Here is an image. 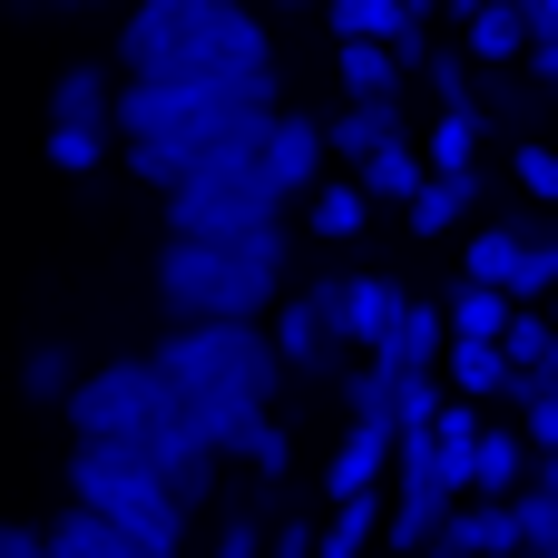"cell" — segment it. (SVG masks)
Returning <instances> with one entry per match:
<instances>
[{
    "label": "cell",
    "mask_w": 558,
    "mask_h": 558,
    "mask_svg": "<svg viewBox=\"0 0 558 558\" xmlns=\"http://www.w3.org/2000/svg\"><path fill=\"white\" fill-rule=\"evenodd\" d=\"M265 20L245 0H137L118 20V78H265Z\"/></svg>",
    "instance_id": "6da1fadb"
},
{
    "label": "cell",
    "mask_w": 558,
    "mask_h": 558,
    "mask_svg": "<svg viewBox=\"0 0 558 558\" xmlns=\"http://www.w3.org/2000/svg\"><path fill=\"white\" fill-rule=\"evenodd\" d=\"M157 363H167L186 422H196L216 451H226V432L255 422V412L275 402V383H284V353H275L265 324H167Z\"/></svg>",
    "instance_id": "7a4b0ae2"
},
{
    "label": "cell",
    "mask_w": 558,
    "mask_h": 558,
    "mask_svg": "<svg viewBox=\"0 0 558 558\" xmlns=\"http://www.w3.org/2000/svg\"><path fill=\"white\" fill-rule=\"evenodd\" d=\"M157 304H167V324H255V314H275L284 304V226L245 235V245L167 235L157 245Z\"/></svg>",
    "instance_id": "3957f363"
},
{
    "label": "cell",
    "mask_w": 558,
    "mask_h": 558,
    "mask_svg": "<svg viewBox=\"0 0 558 558\" xmlns=\"http://www.w3.org/2000/svg\"><path fill=\"white\" fill-rule=\"evenodd\" d=\"M59 412H69V432H78V441H118V451H157V441L186 422V402H177V383H167V363H157V353L88 363V373H78V392H69Z\"/></svg>",
    "instance_id": "277c9868"
},
{
    "label": "cell",
    "mask_w": 558,
    "mask_h": 558,
    "mask_svg": "<svg viewBox=\"0 0 558 558\" xmlns=\"http://www.w3.org/2000/svg\"><path fill=\"white\" fill-rule=\"evenodd\" d=\"M69 500H78V510H98V520H118V530H137L157 558H177V539H186V500L157 481V461H147V451L78 441V451H69Z\"/></svg>",
    "instance_id": "5b68a950"
},
{
    "label": "cell",
    "mask_w": 558,
    "mask_h": 558,
    "mask_svg": "<svg viewBox=\"0 0 558 558\" xmlns=\"http://www.w3.org/2000/svg\"><path fill=\"white\" fill-rule=\"evenodd\" d=\"M275 226H284V196L255 177V157H235V167H196L186 186H167V235L245 245V235H275Z\"/></svg>",
    "instance_id": "8992f818"
},
{
    "label": "cell",
    "mask_w": 558,
    "mask_h": 558,
    "mask_svg": "<svg viewBox=\"0 0 558 558\" xmlns=\"http://www.w3.org/2000/svg\"><path fill=\"white\" fill-rule=\"evenodd\" d=\"M118 88H128V78H108V59H69V69H59V88H49V157H59L69 177L108 167V137H118Z\"/></svg>",
    "instance_id": "52a82bcc"
},
{
    "label": "cell",
    "mask_w": 558,
    "mask_h": 558,
    "mask_svg": "<svg viewBox=\"0 0 558 558\" xmlns=\"http://www.w3.org/2000/svg\"><path fill=\"white\" fill-rule=\"evenodd\" d=\"M324 157H333V137H324V118H304V108H275L265 118V147H255V177L294 206V196H314L324 186Z\"/></svg>",
    "instance_id": "ba28073f"
},
{
    "label": "cell",
    "mask_w": 558,
    "mask_h": 558,
    "mask_svg": "<svg viewBox=\"0 0 558 558\" xmlns=\"http://www.w3.org/2000/svg\"><path fill=\"white\" fill-rule=\"evenodd\" d=\"M314 294H324V314H333L343 353H383V343H392V324L412 314V294H402L392 275H333V284H314Z\"/></svg>",
    "instance_id": "9c48e42d"
},
{
    "label": "cell",
    "mask_w": 558,
    "mask_h": 558,
    "mask_svg": "<svg viewBox=\"0 0 558 558\" xmlns=\"http://www.w3.org/2000/svg\"><path fill=\"white\" fill-rule=\"evenodd\" d=\"M392 451H402V422H392V412H353V422H343V441H333V461H324V490H333V500L383 490Z\"/></svg>",
    "instance_id": "30bf717a"
},
{
    "label": "cell",
    "mask_w": 558,
    "mask_h": 558,
    "mask_svg": "<svg viewBox=\"0 0 558 558\" xmlns=\"http://www.w3.org/2000/svg\"><path fill=\"white\" fill-rule=\"evenodd\" d=\"M265 333H275L284 373H333V363H343V333H333V314H324V294H314V284H304V294H284Z\"/></svg>",
    "instance_id": "8fae6325"
},
{
    "label": "cell",
    "mask_w": 558,
    "mask_h": 558,
    "mask_svg": "<svg viewBox=\"0 0 558 558\" xmlns=\"http://www.w3.org/2000/svg\"><path fill=\"white\" fill-rule=\"evenodd\" d=\"M147 461H157V481H167V490L186 500V520H196V510L216 500V461H226V451H216V441H206L196 422H177V432H167V441H157Z\"/></svg>",
    "instance_id": "7c38bea8"
},
{
    "label": "cell",
    "mask_w": 558,
    "mask_h": 558,
    "mask_svg": "<svg viewBox=\"0 0 558 558\" xmlns=\"http://www.w3.org/2000/svg\"><path fill=\"white\" fill-rule=\"evenodd\" d=\"M324 20H333V39H392L402 69H422V20H412V0H324Z\"/></svg>",
    "instance_id": "4fadbf2b"
},
{
    "label": "cell",
    "mask_w": 558,
    "mask_h": 558,
    "mask_svg": "<svg viewBox=\"0 0 558 558\" xmlns=\"http://www.w3.org/2000/svg\"><path fill=\"white\" fill-rule=\"evenodd\" d=\"M461 49H471L481 69H520V59L539 49V20H530V0H490V10L461 29Z\"/></svg>",
    "instance_id": "5bb4252c"
},
{
    "label": "cell",
    "mask_w": 558,
    "mask_h": 558,
    "mask_svg": "<svg viewBox=\"0 0 558 558\" xmlns=\"http://www.w3.org/2000/svg\"><path fill=\"white\" fill-rule=\"evenodd\" d=\"M441 549L451 558H520V510L510 500H461L451 530H441Z\"/></svg>",
    "instance_id": "9a60e30c"
},
{
    "label": "cell",
    "mask_w": 558,
    "mask_h": 558,
    "mask_svg": "<svg viewBox=\"0 0 558 558\" xmlns=\"http://www.w3.org/2000/svg\"><path fill=\"white\" fill-rule=\"evenodd\" d=\"M49 558H157V549H147L137 530H118V520H98V510L69 500V510L49 520Z\"/></svg>",
    "instance_id": "2e32d148"
},
{
    "label": "cell",
    "mask_w": 558,
    "mask_h": 558,
    "mask_svg": "<svg viewBox=\"0 0 558 558\" xmlns=\"http://www.w3.org/2000/svg\"><path fill=\"white\" fill-rule=\"evenodd\" d=\"M324 137H333L353 167H373V157L402 137V108H392V98H343V118H324Z\"/></svg>",
    "instance_id": "e0dca14e"
},
{
    "label": "cell",
    "mask_w": 558,
    "mask_h": 558,
    "mask_svg": "<svg viewBox=\"0 0 558 558\" xmlns=\"http://www.w3.org/2000/svg\"><path fill=\"white\" fill-rule=\"evenodd\" d=\"M441 314H451V333H461V343H500V333L520 324V294H510V284H471V275H461Z\"/></svg>",
    "instance_id": "ac0fdd59"
},
{
    "label": "cell",
    "mask_w": 558,
    "mask_h": 558,
    "mask_svg": "<svg viewBox=\"0 0 558 558\" xmlns=\"http://www.w3.org/2000/svg\"><path fill=\"white\" fill-rule=\"evenodd\" d=\"M441 353H451V314H441V304H412V314L392 324V343H383L373 363H383V373H432Z\"/></svg>",
    "instance_id": "d6986e66"
},
{
    "label": "cell",
    "mask_w": 558,
    "mask_h": 558,
    "mask_svg": "<svg viewBox=\"0 0 558 558\" xmlns=\"http://www.w3.org/2000/svg\"><path fill=\"white\" fill-rule=\"evenodd\" d=\"M441 383H451L461 402H490V392H520L510 353H500V343H461V333H451V353H441Z\"/></svg>",
    "instance_id": "ffe728a7"
},
{
    "label": "cell",
    "mask_w": 558,
    "mask_h": 558,
    "mask_svg": "<svg viewBox=\"0 0 558 558\" xmlns=\"http://www.w3.org/2000/svg\"><path fill=\"white\" fill-rule=\"evenodd\" d=\"M333 69H343V98H392L402 88V49L392 39H333Z\"/></svg>",
    "instance_id": "44dd1931"
},
{
    "label": "cell",
    "mask_w": 558,
    "mask_h": 558,
    "mask_svg": "<svg viewBox=\"0 0 558 558\" xmlns=\"http://www.w3.org/2000/svg\"><path fill=\"white\" fill-rule=\"evenodd\" d=\"M520 481H530V432H481L471 500H520Z\"/></svg>",
    "instance_id": "7402d4cb"
},
{
    "label": "cell",
    "mask_w": 558,
    "mask_h": 558,
    "mask_svg": "<svg viewBox=\"0 0 558 558\" xmlns=\"http://www.w3.org/2000/svg\"><path fill=\"white\" fill-rule=\"evenodd\" d=\"M363 216H373V186H363V177H324V186H314V235H324V245H353Z\"/></svg>",
    "instance_id": "603a6c76"
},
{
    "label": "cell",
    "mask_w": 558,
    "mask_h": 558,
    "mask_svg": "<svg viewBox=\"0 0 558 558\" xmlns=\"http://www.w3.org/2000/svg\"><path fill=\"white\" fill-rule=\"evenodd\" d=\"M520 255H530V226H471L461 275H471V284H510V275H520Z\"/></svg>",
    "instance_id": "cb8c5ba5"
},
{
    "label": "cell",
    "mask_w": 558,
    "mask_h": 558,
    "mask_svg": "<svg viewBox=\"0 0 558 558\" xmlns=\"http://www.w3.org/2000/svg\"><path fill=\"white\" fill-rule=\"evenodd\" d=\"M481 128H490L481 108H441V118H432V147H422V157H432V177H471V157H481Z\"/></svg>",
    "instance_id": "d4e9b609"
},
{
    "label": "cell",
    "mask_w": 558,
    "mask_h": 558,
    "mask_svg": "<svg viewBox=\"0 0 558 558\" xmlns=\"http://www.w3.org/2000/svg\"><path fill=\"white\" fill-rule=\"evenodd\" d=\"M422 177H432V157H422L412 137H392V147L363 167V186H373V196H392V206H412V196H422Z\"/></svg>",
    "instance_id": "484cf974"
},
{
    "label": "cell",
    "mask_w": 558,
    "mask_h": 558,
    "mask_svg": "<svg viewBox=\"0 0 558 558\" xmlns=\"http://www.w3.org/2000/svg\"><path fill=\"white\" fill-rule=\"evenodd\" d=\"M226 461H245V471H265V481H284V461H294V451H284V422H275V412H255V422H235V432H226Z\"/></svg>",
    "instance_id": "4316f807"
},
{
    "label": "cell",
    "mask_w": 558,
    "mask_h": 558,
    "mask_svg": "<svg viewBox=\"0 0 558 558\" xmlns=\"http://www.w3.org/2000/svg\"><path fill=\"white\" fill-rule=\"evenodd\" d=\"M461 206H471V177H422V196H412L402 216H412V235H451Z\"/></svg>",
    "instance_id": "83f0119b"
},
{
    "label": "cell",
    "mask_w": 558,
    "mask_h": 558,
    "mask_svg": "<svg viewBox=\"0 0 558 558\" xmlns=\"http://www.w3.org/2000/svg\"><path fill=\"white\" fill-rule=\"evenodd\" d=\"M500 353H510V373H520V383H539V373L558 363V324H549V314H520V324L500 333Z\"/></svg>",
    "instance_id": "f1b7e54d"
},
{
    "label": "cell",
    "mask_w": 558,
    "mask_h": 558,
    "mask_svg": "<svg viewBox=\"0 0 558 558\" xmlns=\"http://www.w3.org/2000/svg\"><path fill=\"white\" fill-rule=\"evenodd\" d=\"M20 392H29V402H69V392H78L69 343H29V353H20Z\"/></svg>",
    "instance_id": "f546056e"
},
{
    "label": "cell",
    "mask_w": 558,
    "mask_h": 558,
    "mask_svg": "<svg viewBox=\"0 0 558 558\" xmlns=\"http://www.w3.org/2000/svg\"><path fill=\"white\" fill-rule=\"evenodd\" d=\"M510 510H520V558L558 549V490H549V481H530V490H520Z\"/></svg>",
    "instance_id": "4dcf8cb0"
},
{
    "label": "cell",
    "mask_w": 558,
    "mask_h": 558,
    "mask_svg": "<svg viewBox=\"0 0 558 558\" xmlns=\"http://www.w3.org/2000/svg\"><path fill=\"white\" fill-rule=\"evenodd\" d=\"M510 294H520V304H549V294H558V235H530V255H520Z\"/></svg>",
    "instance_id": "1f68e13d"
},
{
    "label": "cell",
    "mask_w": 558,
    "mask_h": 558,
    "mask_svg": "<svg viewBox=\"0 0 558 558\" xmlns=\"http://www.w3.org/2000/svg\"><path fill=\"white\" fill-rule=\"evenodd\" d=\"M520 186H530L539 206H558V137L549 147H520Z\"/></svg>",
    "instance_id": "d6a6232c"
},
{
    "label": "cell",
    "mask_w": 558,
    "mask_h": 558,
    "mask_svg": "<svg viewBox=\"0 0 558 558\" xmlns=\"http://www.w3.org/2000/svg\"><path fill=\"white\" fill-rule=\"evenodd\" d=\"M265 549V530L245 520V510H226V530H216V558H255Z\"/></svg>",
    "instance_id": "836d02e7"
},
{
    "label": "cell",
    "mask_w": 558,
    "mask_h": 558,
    "mask_svg": "<svg viewBox=\"0 0 558 558\" xmlns=\"http://www.w3.org/2000/svg\"><path fill=\"white\" fill-rule=\"evenodd\" d=\"M324 549V530H314V520H284V530H275V558H314Z\"/></svg>",
    "instance_id": "e575fe53"
},
{
    "label": "cell",
    "mask_w": 558,
    "mask_h": 558,
    "mask_svg": "<svg viewBox=\"0 0 558 558\" xmlns=\"http://www.w3.org/2000/svg\"><path fill=\"white\" fill-rule=\"evenodd\" d=\"M0 558H49V530H20V520H0Z\"/></svg>",
    "instance_id": "d590c367"
},
{
    "label": "cell",
    "mask_w": 558,
    "mask_h": 558,
    "mask_svg": "<svg viewBox=\"0 0 558 558\" xmlns=\"http://www.w3.org/2000/svg\"><path fill=\"white\" fill-rule=\"evenodd\" d=\"M530 78H539V88H558V29L539 39V49H530Z\"/></svg>",
    "instance_id": "8d00e7d4"
},
{
    "label": "cell",
    "mask_w": 558,
    "mask_h": 558,
    "mask_svg": "<svg viewBox=\"0 0 558 558\" xmlns=\"http://www.w3.org/2000/svg\"><path fill=\"white\" fill-rule=\"evenodd\" d=\"M314 558H363V539H343V530H324V549Z\"/></svg>",
    "instance_id": "74e56055"
},
{
    "label": "cell",
    "mask_w": 558,
    "mask_h": 558,
    "mask_svg": "<svg viewBox=\"0 0 558 558\" xmlns=\"http://www.w3.org/2000/svg\"><path fill=\"white\" fill-rule=\"evenodd\" d=\"M530 20H539V39H549V29H558V0H530Z\"/></svg>",
    "instance_id": "f35d334b"
},
{
    "label": "cell",
    "mask_w": 558,
    "mask_h": 558,
    "mask_svg": "<svg viewBox=\"0 0 558 558\" xmlns=\"http://www.w3.org/2000/svg\"><path fill=\"white\" fill-rule=\"evenodd\" d=\"M275 10H314V0H275Z\"/></svg>",
    "instance_id": "ab89813d"
},
{
    "label": "cell",
    "mask_w": 558,
    "mask_h": 558,
    "mask_svg": "<svg viewBox=\"0 0 558 558\" xmlns=\"http://www.w3.org/2000/svg\"><path fill=\"white\" fill-rule=\"evenodd\" d=\"M422 558H451V549H422Z\"/></svg>",
    "instance_id": "60d3db41"
},
{
    "label": "cell",
    "mask_w": 558,
    "mask_h": 558,
    "mask_svg": "<svg viewBox=\"0 0 558 558\" xmlns=\"http://www.w3.org/2000/svg\"><path fill=\"white\" fill-rule=\"evenodd\" d=\"M549 324H558V294H549Z\"/></svg>",
    "instance_id": "b9f144b4"
},
{
    "label": "cell",
    "mask_w": 558,
    "mask_h": 558,
    "mask_svg": "<svg viewBox=\"0 0 558 558\" xmlns=\"http://www.w3.org/2000/svg\"><path fill=\"white\" fill-rule=\"evenodd\" d=\"M539 558H558V549H539Z\"/></svg>",
    "instance_id": "7bdbcfd3"
}]
</instances>
